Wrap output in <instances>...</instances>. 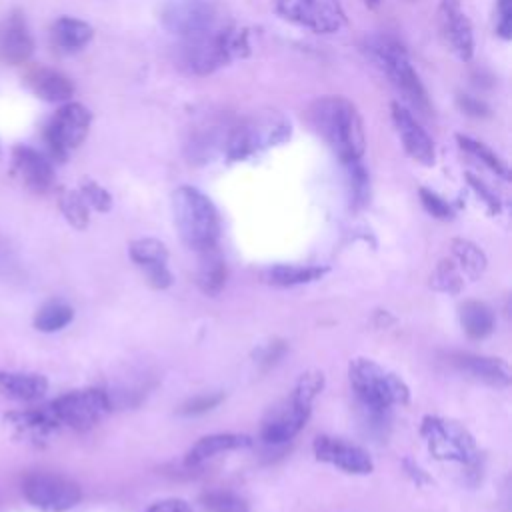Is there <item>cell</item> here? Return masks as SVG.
<instances>
[{
	"mask_svg": "<svg viewBox=\"0 0 512 512\" xmlns=\"http://www.w3.org/2000/svg\"><path fill=\"white\" fill-rule=\"evenodd\" d=\"M308 120L314 132L332 148L342 164L360 160L366 148L358 108L344 96H324L310 104Z\"/></svg>",
	"mask_w": 512,
	"mask_h": 512,
	"instance_id": "6da1fadb",
	"label": "cell"
},
{
	"mask_svg": "<svg viewBox=\"0 0 512 512\" xmlns=\"http://www.w3.org/2000/svg\"><path fill=\"white\" fill-rule=\"evenodd\" d=\"M250 54L248 32L236 26H218L206 34L182 38L178 46V64L196 76H206L232 60Z\"/></svg>",
	"mask_w": 512,
	"mask_h": 512,
	"instance_id": "7a4b0ae2",
	"label": "cell"
},
{
	"mask_svg": "<svg viewBox=\"0 0 512 512\" xmlns=\"http://www.w3.org/2000/svg\"><path fill=\"white\" fill-rule=\"evenodd\" d=\"M172 214L182 242L202 252L218 246L220 216L214 202L194 186H178L172 194Z\"/></svg>",
	"mask_w": 512,
	"mask_h": 512,
	"instance_id": "3957f363",
	"label": "cell"
},
{
	"mask_svg": "<svg viewBox=\"0 0 512 512\" xmlns=\"http://www.w3.org/2000/svg\"><path fill=\"white\" fill-rule=\"evenodd\" d=\"M324 388V374L318 370L304 372L292 394L276 408L268 412V416L262 422L260 438L266 444L278 446L288 440H292L308 422L312 412V402Z\"/></svg>",
	"mask_w": 512,
	"mask_h": 512,
	"instance_id": "277c9868",
	"label": "cell"
},
{
	"mask_svg": "<svg viewBox=\"0 0 512 512\" xmlns=\"http://www.w3.org/2000/svg\"><path fill=\"white\" fill-rule=\"evenodd\" d=\"M364 52L388 76L392 86L412 108L422 114L430 112L428 92L412 68L404 46L396 38L386 34H372L364 40Z\"/></svg>",
	"mask_w": 512,
	"mask_h": 512,
	"instance_id": "5b68a950",
	"label": "cell"
},
{
	"mask_svg": "<svg viewBox=\"0 0 512 512\" xmlns=\"http://www.w3.org/2000/svg\"><path fill=\"white\" fill-rule=\"evenodd\" d=\"M348 380L358 402L368 410H390L410 400L408 384L370 358H354L348 366Z\"/></svg>",
	"mask_w": 512,
	"mask_h": 512,
	"instance_id": "8992f818",
	"label": "cell"
},
{
	"mask_svg": "<svg viewBox=\"0 0 512 512\" xmlns=\"http://www.w3.org/2000/svg\"><path fill=\"white\" fill-rule=\"evenodd\" d=\"M420 434L430 450V454L438 460L460 462V464H476L478 448L474 436L458 422L442 416H424L420 424Z\"/></svg>",
	"mask_w": 512,
	"mask_h": 512,
	"instance_id": "52a82bcc",
	"label": "cell"
},
{
	"mask_svg": "<svg viewBox=\"0 0 512 512\" xmlns=\"http://www.w3.org/2000/svg\"><path fill=\"white\" fill-rule=\"evenodd\" d=\"M48 408L60 426L88 430L112 410V396L102 388H82L54 398Z\"/></svg>",
	"mask_w": 512,
	"mask_h": 512,
	"instance_id": "ba28073f",
	"label": "cell"
},
{
	"mask_svg": "<svg viewBox=\"0 0 512 512\" xmlns=\"http://www.w3.org/2000/svg\"><path fill=\"white\" fill-rule=\"evenodd\" d=\"M160 22L170 34L192 38L222 26V10L216 0H166Z\"/></svg>",
	"mask_w": 512,
	"mask_h": 512,
	"instance_id": "9c48e42d",
	"label": "cell"
},
{
	"mask_svg": "<svg viewBox=\"0 0 512 512\" xmlns=\"http://www.w3.org/2000/svg\"><path fill=\"white\" fill-rule=\"evenodd\" d=\"M24 498L42 512H68L82 500L78 482L56 472H30L22 480Z\"/></svg>",
	"mask_w": 512,
	"mask_h": 512,
	"instance_id": "30bf717a",
	"label": "cell"
},
{
	"mask_svg": "<svg viewBox=\"0 0 512 512\" xmlns=\"http://www.w3.org/2000/svg\"><path fill=\"white\" fill-rule=\"evenodd\" d=\"M290 136V122L278 114H264L250 118L236 126L226 140V156L230 160H244L268 146L284 142Z\"/></svg>",
	"mask_w": 512,
	"mask_h": 512,
	"instance_id": "8fae6325",
	"label": "cell"
},
{
	"mask_svg": "<svg viewBox=\"0 0 512 512\" xmlns=\"http://www.w3.org/2000/svg\"><path fill=\"white\" fill-rule=\"evenodd\" d=\"M92 122L90 110L80 102H66L60 106L44 128V140L52 158L64 162L88 136Z\"/></svg>",
	"mask_w": 512,
	"mask_h": 512,
	"instance_id": "7c38bea8",
	"label": "cell"
},
{
	"mask_svg": "<svg viewBox=\"0 0 512 512\" xmlns=\"http://www.w3.org/2000/svg\"><path fill=\"white\" fill-rule=\"evenodd\" d=\"M274 12L282 20L316 34H334L346 26L340 0H274Z\"/></svg>",
	"mask_w": 512,
	"mask_h": 512,
	"instance_id": "4fadbf2b",
	"label": "cell"
},
{
	"mask_svg": "<svg viewBox=\"0 0 512 512\" xmlns=\"http://www.w3.org/2000/svg\"><path fill=\"white\" fill-rule=\"evenodd\" d=\"M438 28L448 50L468 62L474 56L472 24L460 4V0H440L438 4Z\"/></svg>",
	"mask_w": 512,
	"mask_h": 512,
	"instance_id": "5bb4252c",
	"label": "cell"
},
{
	"mask_svg": "<svg viewBox=\"0 0 512 512\" xmlns=\"http://www.w3.org/2000/svg\"><path fill=\"white\" fill-rule=\"evenodd\" d=\"M312 450L316 460L332 464L348 474H370L374 470V462L370 454L364 448L352 442H346L342 438H334L326 434L316 436Z\"/></svg>",
	"mask_w": 512,
	"mask_h": 512,
	"instance_id": "9a60e30c",
	"label": "cell"
},
{
	"mask_svg": "<svg viewBox=\"0 0 512 512\" xmlns=\"http://www.w3.org/2000/svg\"><path fill=\"white\" fill-rule=\"evenodd\" d=\"M390 110L392 122L396 126V132L402 140L406 154L424 166H432L436 162L434 140L428 136V132L420 126V122L412 116V112L406 106H402L400 102H392Z\"/></svg>",
	"mask_w": 512,
	"mask_h": 512,
	"instance_id": "2e32d148",
	"label": "cell"
},
{
	"mask_svg": "<svg viewBox=\"0 0 512 512\" xmlns=\"http://www.w3.org/2000/svg\"><path fill=\"white\" fill-rule=\"evenodd\" d=\"M12 166L24 186L36 194H44L54 186L52 162L32 146L18 144L12 148Z\"/></svg>",
	"mask_w": 512,
	"mask_h": 512,
	"instance_id": "e0dca14e",
	"label": "cell"
},
{
	"mask_svg": "<svg viewBox=\"0 0 512 512\" xmlns=\"http://www.w3.org/2000/svg\"><path fill=\"white\" fill-rule=\"evenodd\" d=\"M450 362L460 372L472 376L478 382L494 386V388H506L512 382L510 366L502 358L468 354V352H456V354L450 356Z\"/></svg>",
	"mask_w": 512,
	"mask_h": 512,
	"instance_id": "ac0fdd59",
	"label": "cell"
},
{
	"mask_svg": "<svg viewBox=\"0 0 512 512\" xmlns=\"http://www.w3.org/2000/svg\"><path fill=\"white\" fill-rule=\"evenodd\" d=\"M34 52V38L20 12H12L0 24V58L12 66L24 64Z\"/></svg>",
	"mask_w": 512,
	"mask_h": 512,
	"instance_id": "d6986e66",
	"label": "cell"
},
{
	"mask_svg": "<svg viewBox=\"0 0 512 512\" xmlns=\"http://www.w3.org/2000/svg\"><path fill=\"white\" fill-rule=\"evenodd\" d=\"M252 444V438L246 434H236V432H218V434H208L198 438L190 450L186 452L184 462L188 466H200L206 460L222 454V452H230V450H238V448H246Z\"/></svg>",
	"mask_w": 512,
	"mask_h": 512,
	"instance_id": "ffe728a7",
	"label": "cell"
},
{
	"mask_svg": "<svg viewBox=\"0 0 512 512\" xmlns=\"http://www.w3.org/2000/svg\"><path fill=\"white\" fill-rule=\"evenodd\" d=\"M30 90L46 102H68L74 94V84L68 76L52 68H34L26 76Z\"/></svg>",
	"mask_w": 512,
	"mask_h": 512,
	"instance_id": "44dd1931",
	"label": "cell"
},
{
	"mask_svg": "<svg viewBox=\"0 0 512 512\" xmlns=\"http://www.w3.org/2000/svg\"><path fill=\"white\" fill-rule=\"evenodd\" d=\"M48 380L36 372H4L0 370V394L20 402H32L46 394Z\"/></svg>",
	"mask_w": 512,
	"mask_h": 512,
	"instance_id": "7402d4cb",
	"label": "cell"
},
{
	"mask_svg": "<svg viewBox=\"0 0 512 512\" xmlns=\"http://www.w3.org/2000/svg\"><path fill=\"white\" fill-rule=\"evenodd\" d=\"M226 262L218 246L198 252L196 284L206 296H218L226 284Z\"/></svg>",
	"mask_w": 512,
	"mask_h": 512,
	"instance_id": "603a6c76",
	"label": "cell"
},
{
	"mask_svg": "<svg viewBox=\"0 0 512 512\" xmlns=\"http://www.w3.org/2000/svg\"><path fill=\"white\" fill-rule=\"evenodd\" d=\"M4 420L8 424H12L20 434L34 438V440H44L60 428V424L54 418L48 404L42 408L26 410V412H10L4 416Z\"/></svg>",
	"mask_w": 512,
	"mask_h": 512,
	"instance_id": "cb8c5ba5",
	"label": "cell"
},
{
	"mask_svg": "<svg viewBox=\"0 0 512 512\" xmlns=\"http://www.w3.org/2000/svg\"><path fill=\"white\" fill-rule=\"evenodd\" d=\"M52 36V44L60 50V52H78L82 50L94 36V30L88 22L72 18V16H60L50 30Z\"/></svg>",
	"mask_w": 512,
	"mask_h": 512,
	"instance_id": "d4e9b609",
	"label": "cell"
},
{
	"mask_svg": "<svg viewBox=\"0 0 512 512\" xmlns=\"http://www.w3.org/2000/svg\"><path fill=\"white\" fill-rule=\"evenodd\" d=\"M458 316H460V326L464 334L472 340H484L486 336L492 334L496 324L494 310L482 300H466L460 306Z\"/></svg>",
	"mask_w": 512,
	"mask_h": 512,
	"instance_id": "484cf974",
	"label": "cell"
},
{
	"mask_svg": "<svg viewBox=\"0 0 512 512\" xmlns=\"http://www.w3.org/2000/svg\"><path fill=\"white\" fill-rule=\"evenodd\" d=\"M328 272L326 266H300V264H276L262 272V280L272 286L288 288L306 282L320 280Z\"/></svg>",
	"mask_w": 512,
	"mask_h": 512,
	"instance_id": "4316f807",
	"label": "cell"
},
{
	"mask_svg": "<svg viewBox=\"0 0 512 512\" xmlns=\"http://www.w3.org/2000/svg\"><path fill=\"white\" fill-rule=\"evenodd\" d=\"M450 250H452V260L456 262L460 272L466 274L470 280H478L484 274L488 260H486V254L474 242L466 238H454L450 242Z\"/></svg>",
	"mask_w": 512,
	"mask_h": 512,
	"instance_id": "83f0119b",
	"label": "cell"
},
{
	"mask_svg": "<svg viewBox=\"0 0 512 512\" xmlns=\"http://www.w3.org/2000/svg\"><path fill=\"white\" fill-rule=\"evenodd\" d=\"M74 320V310L62 300H50L34 314V328L40 332H58Z\"/></svg>",
	"mask_w": 512,
	"mask_h": 512,
	"instance_id": "f1b7e54d",
	"label": "cell"
},
{
	"mask_svg": "<svg viewBox=\"0 0 512 512\" xmlns=\"http://www.w3.org/2000/svg\"><path fill=\"white\" fill-rule=\"evenodd\" d=\"M130 258L132 262L142 270L148 266L156 264H166L168 262V248L164 242L156 238H138L130 242Z\"/></svg>",
	"mask_w": 512,
	"mask_h": 512,
	"instance_id": "f546056e",
	"label": "cell"
},
{
	"mask_svg": "<svg viewBox=\"0 0 512 512\" xmlns=\"http://www.w3.org/2000/svg\"><path fill=\"white\" fill-rule=\"evenodd\" d=\"M456 140H458V144H460V148H462L464 152H468V154H472L474 158H478V160H480L486 168H490L496 176H500V178H504V180L510 178V170H508L506 162H504L494 150H490L484 142H478V140H474V138H470V136H464V134H456Z\"/></svg>",
	"mask_w": 512,
	"mask_h": 512,
	"instance_id": "4dcf8cb0",
	"label": "cell"
},
{
	"mask_svg": "<svg viewBox=\"0 0 512 512\" xmlns=\"http://www.w3.org/2000/svg\"><path fill=\"white\" fill-rule=\"evenodd\" d=\"M430 286L444 294H460V290L464 286V278H462V272L456 266V262L450 258L440 260L430 274Z\"/></svg>",
	"mask_w": 512,
	"mask_h": 512,
	"instance_id": "1f68e13d",
	"label": "cell"
},
{
	"mask_svg": "<svg viewBox=\"0 0 512 512\" xmlns=\"http://www.w3.org/2000/svg\"><path fill=\"white\" fill-rule=\"evenodd\" d=\"M58 206L60 212L64 214V218L68 220L70 226L84 230L90 222V212H88V204L84 202L82 194L78 190H64L58 196Z\"/></svg>",
	"mask_w": 512,
	"mask_h": 512,
	"instance_id": "d6a6232c",
	"label": "cell"
},
{
	"mask_svg": "<svg viewBox=\"0 0 512 512\" xmlns=\"http://www.w3.org/2000/svg\"><path fill=\"white\" fill-rule=\"evenodd\" d=\"M346 174H348V188H350V200L354 208H362L370 200V176L368 170L360 160L348 162Z\"/></svg>",
	"mask_w": 512,
	"mask_h": 512,
	"instance_id": "836d02e7",
	"label": "cell"
},
{
	"mask_svg": "<svg viewBox=\"0 0 512 512\" xmlns=\"http://www.w3.org/2000/svg\"><path fill=\"white\" fill-rule=\"evenodd\" d=\"M206 512H250L248 502L232 490H210L200 498Z\"/></svg>",
	"mask_w": 512,
	"mask_h": 512,
	"instance_id": "e575fe53",
	"label": "cell"
},
{
	"mask_svg": "<svg viewBox=\"0 0 512 512\" xmlns=\"http://www.w3.org/2000/svg\"><path fill=\"white\" fill-rule=\"evenodd\" d=\"M78 192L82 194L84 202H86L90 208L98 210V212H108V210L112 208V196H110V192H108L104 186H100L98 182H94V180H82Z\"/></svg>",
	"mask_w": 512,
	"mask_h": 512,
	"instance_id": "d590c367",
	"label": "cell"
},
{
	"mask_svg": "<svg viewBox=\"0 0 512 512\" xmlns=\"http://www.w3.org/2000/svg\"><path fill=\"white\" fill-rule=\"evenodd\" d=\"M418 194H420L422 206H424L426 212L432 214L434 218H438V220H450V218L454 216L452 206H450L442 196H438L436 192H432V190H428V188H420Z\"/></svg>",
	"mask_w": 512,
	"mask_h": 512,
	"instance_id": "8d00e7d4",
	"label": "cell"
},
{
	"mask_svg": "<svg viewBox=\"0 0 512 512\" xmlns=\"http://www.w3.org/2000/svg\"><path fill=\"white\" fill-rule=\"evenodd\" d=\"M222 400H224V394H222V392L200 394V396H194V398L186 400V402L180 406L178 412L184 414V416H198V414H204V412L216 408Z\"/></svg>",
	"mask_w": 512,
	"mask_h": 512,
	"instance_id": "74e56055",
	"label": "cell"
},
{
	"mask_svg": "<svg viewBox=\"0 0 512 512\" xmlns=\"http://www.w3.org/2000/svg\"><path fill=\"white\" fill-rule=\"evenodd\" d=\"M466 178H468V184L476 190V194L484 200V204L488 206V210L492 212V214H498L500 212V208H502V204H500V198L480 180V178H476L474 174H466Z\"/></svg>",
	"mask_w": 512,
	"mask_h": 512,
	"instance_id": "f35d334b",
	"label": "cell"
},
{
	"mask_svg": "<svg viewBox=\"0 0 512 512\" xmlns=\"http://www.w3.org/2000/svg\"><path fill=\"white\" fill-rule=\"evenodd\" d=\"M460 110L472 118H486L490 116V106L486 102H482L480 98H474V96H468V94H458L456 98Z\"/></svg>",
	"mask_w": 512,
	"mask_h": 512,
	"instance_id": "ab89813d",
	"label": "cell"
},
{
	"mask_svg": "<svg viewBox=\"0 0 512 512\" xmlns=\"http://www.w3.org/2000/svg\"><path fill=\"white\" fill-rule=\"evenodd\" d=\"M496 34L504 40L512 38V0H498Z\"/></svg>",
	"mask_w": 512,
	"mask_h": 512,
	"instance_id": "60d3db41",
	"label": "cell"
},
{
	"mask_svg": "<svg viewBox=\"0 0 512 512\" xmlns=\"http://www.w3.org/2000/svg\"><path fill=\"white\" fill-rule=\"evenodd\" d=\"M144 512H192V506L182 498H164L150 504Z\"/></svg>",
	"mask_w": 512,
	"mask_h": 512,
	"instance_id": "b9f144b4",
	"label": "cell"
},
{
	"mask_svg": "<svg viewBox=\"0 0 512 512\" xmlns=\"http://www.w3.org/2000/svg\"><path fill=\"white\" fill-rule=\"evenodd\" d=\"M284 352H286L284 342H270L268 346H264V350H262V354H260V362L266 364V366H270V364H274Z\"/></svg>",
	"mask_w": 512,
	"mask_h": 512,
	"instance_id": "7bdbcfd3",
	"label": "cell"
},
{
	"mask_svg": "<svg viewBox=\"0 0 512 512\" xmlns=\"http://www.w3.org/2000/svg\"><path fill=\"white\" fill-rule=\"evenodd\" d=\"M378 2H380V0H366V4H368V6H376Z\"/></svg>",
	"mask_w": 512,
	"mask_h": 512,
	"instance_id": "ee69618b",
	"label": "cell"
},
{
	"mask_svg": "<svg viewBox=\"0 0 512 512\" xmlns=\"http://www.w3.org/2000/svg\"><path fill=\"white\" fill-rule=\"evenodd\" d=\"M0 152H2V150H0Z\"/></svg>",
	"mask_w": 512,
	"mask_h": 512,
	"instance_id": "f6af8a7d",
	"label": "cell"
}]
</instances>
